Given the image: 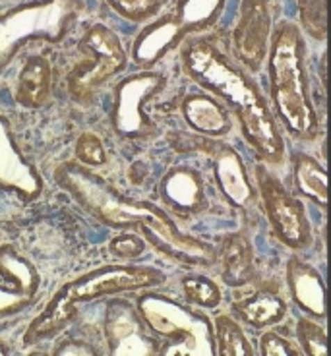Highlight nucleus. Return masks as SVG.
Masks as SVG:
<instances>
[{
    "instance_id": "1",
    "label": "nucleus",
    "mask_w": 331,
    "mask_h": 356,
    "mask_svg": "<svg viewBox=\"0 0 331 356\" xmlns=\"http://www.w3.org/2000/svg\"><path fill=\"white\" fill-rule=\"evenodd\" d=\"M54 182L68 192L86 213L113 229H132L142 234L165 258L190 267H209L217 261V250L197 241L175 225L169 215L150 202H138L80 161H64L54 169Z\"/></svg>"
},
{
    "instance_id": "2",
    "label": "nucleus",
    "mask_w": 331,
    "mask_h": 356,
    "mask_svg": "<svg viewBox=\"0 0 331 356\" xmlns=\"http://www.w3.org/2000/svg\"><path fill=\"white\" fill-rule=\"evenodd\" d=\"M180 58L190 80L233 108L244 140L258 157L269 165H281L285 159V142L258 83L207 39L186 44Z\"/></svg>"
},
{
    "instance_id": "3",
    "label": "nucleus",
    "mask_w": 331,
    "mask_h": 356,
    "mask_svg": "<svg viewBox=\"0 0 331 356\" xmlns=\"http://www.w3.org/2000/svg\"><path fill=\"white\" fill-rule=\"evenodd\" d=\"M167 277L161 269L147 266H103L64 283L41 314L27 325L24 345H35L60 335L78 318L80 304L122 293L161 286Z\"/></svg>"
},
{
    "instance_id": "4",
    "label": "nucleus",
    "mask_w": 331,
    "mask_h": 356,
    "mask_svg": "<svg viewBox=\"0 0 331 356\" xmlns=\"http://www.w3.org/2000/svg\"><path fill=\"white\" fill-rule=\"evenodd\" d=\"M305 39L300 27L283 22L268 51L269 93L279 118L296 140H316L320 118L310 101L305 64Z\"/></svg>"
},
{
    "instance_id": "5",
    "label": "nucleus",
    "mask_w": 331,
    "mask_h": 356,
    "mask_svg": "<svg viewBox=\"0 0 331 356\" xmlns=\"http://www.w3.org/2000/svg\"><path fill=\"white\" fill-rule=\"evenodd\" d=\"M136 308L147 330L157 339H165L159 355L215 356L213 323L204 312L150 289L138 296Z\"/></svg>"
},
{
    "instance_id": "6",
    "label": "nucleus",
    "mask_w": 331,
    "mask_h": 356,
    "mask_svg": "<svg viewBox=\"0 0 331 356\" xmlns=\"http://www.w3.org/2000/svg\"><path fill=\"white\" fill-rule=\"evenodd\" d=\"M86 8L83 0H33L0 14V70L31 41L60 43Z\"/></svg>"
},
{
    "instance_id": "7",
    "label": "nucleus",
    "mask_w": 331,
    "mask_h": 356,
    "mask_svg": "<svg viewBox=\"0 0 331 356\" xmlns=\"http://www.w3.org/2000/svg\"><path fill=\"white\" fill-rule=\"evenodd\" d=\"M80 49L93 56L88 68H78L68 78V89L78 103H90L101 86L122 72L128 54L120 37L105 24H93L80 39Z\"/></svg>"
},
{
    "instance_id": "8",
    "label": "nucleus",
    "mask_w": 331,
    "mask_h": 356,
    "mask_svg": "<svg viewBox=\"0 0 331 356\" xmlns=\"http://www.w3.org/2000/svg\"><path fill=\"white\" fill-rule=\"evenodd\" d=\"M256 182L264 200L266 215L279 241L291 250H305L312 242V229L305 207L264 165L256 167Z\"/></svg>"
},
{
    "instance_id": "9",
    "label": "nucleus",
    "mask_w": 331,
    "mask_h": 356,
    "mask_svg": "<svg viewBox=\"0 0 331 356\" xmlns=\"http://www.w3.org/2000/svg\"><path fill=\"white\" fill-rule=\"evenodd\" d=\"M167 78L159 72H138L120 81L115 89V105H113V128L120 138L138 140L153 130L152 120L145 116L143 107L157 93H161Z\"/></svg>"
},
{
    "instance_id": "10",
    "label": "nucleus",
    "mask_w": 331,
    "mask_h": 356,
    "mask_svg": "<svg viewBox=\"0 0 331 356\" xmlns=\"http://www.w3.org/2000/svg\"><path fill=\"white\" fill-rule=\"evenodd\" d=\"M103 333L108 355L155 356L161 348V341L147 330L138 308L124 298H111L107 302Z\"/></svg>"
},
{
    "instance_id": "11",
    "label": "nucleus",
    "mask_w": 331,
    "mask_h": 356,
    "mask_svg": "<svg viewBox=\"0 0 331 356\" xmlns=\"http://www.w3.org/2000/svg\"><path fill=\"white\" fill-rule=\"evenodd\" d=\"M271 24L268 0H242L233 29V51L250 72L260 70L268 58Z\"/></svg>"
},
{
    "instance_id": "12",
    "label": "nucleus",
    "mask_w": 331,
    "mask_h": 356,
    "mask_svg": "<svg viewBox=\"0 0 331 356\" xmlns=\"http://www.w3.org/2000/svg\"><path fill=\"white\" fill-rule=\"evenodd\" d=\"M0 188L14 192L24 202H33L43 194L39 170L19 152L8 118L0 115Z\"/></svg>"
},
{
    "instance_id": "13",
    "label": "nucleus",
    "mask_w": 331,
    "mask_h": 356,
    "mask_svg": "<svg viewBox=\"0 0 331 356\" xmlns=\"http://www.w3.org/2000/svg\"><path fill=\"white\" fill-rule=\"evenodd\" d=\"M188 35L177 18V14H167L143 27L136 35L132 44V63L143 70H150L157 63L175 51L182 39Z\"/></svg>"
},
{
    "instance_id": "14",
    "label": "nucleus",
    "mask_w": 331,
    "mask_h": 356,
    "mask_svg": "<svg viewBox=\"0 0 331 356\" xmlns=\"http://www.w3.org/2000/svg\"><path fill=\"white\" fill-rule=\"evenodd\" d=\"M213 175L219 192L233 207H248L256 200L248 170L236 149L231 145H217L213 153Z\"/></svg>"
},
{
    "instance_id": "15",
    "label": "nucleus",
    "mask_w": 331,
    "mask_h": 356,
    "mask_svg": "<svg viewBox=\"0 0 331 356\" xmlns=\"http://www.w3.org/2000/svg\"><path fill=\"white\" fill-rule=\"evenodd\" d=\"M159 196L169 207L184 215L200 213L207 204L202 175L188 165L172 167L161 178Z\"/></svg>"
},
{
    "instance_id": "16",
    "label": "nucleus",
    "mask_w": 331,
    "mask_h": 356,
    "mask_svg": "<svg viewBox=\"0 0 331 356\" xmlns=\"http://www.w3.org/2000/svg\"><path fill=\"white\" fill-rule=\"evenodd\" d=\"M286 285L295 304L314 320L325 318V285L318 269L302 259L286 261Z\"/></svg>"
},
{
    "instance_id": "17",
    "label": "nucleus",
    "mask_w": 331,
    "mask_h": 356,
    "mask_svg": "<svg viewBox=\"0 0 331 356\" xmlns=\"http://www.w3.org/2000/svg\"><path fill=\"white\" fill-rule=\"evenodd\" d=\"M217 258H221L225 285L244 286L250 283L254 277V248L244 232H231L221 238Z\"/></svg>"
},
{
    "instance_id": "18",
    "label": "nucleus",
    "mask_w": 331,
    "mask_h": 356,
    "mask_svg": "<svg viewBox=\"0 0 331 356\" xmlns=\"http://www.w3.org/2000/svg\"><path fill=\"white\" fill-rule=\"evenodd\" d=\"M182 115L188 126L197 134L219 138L231 132V118L227 108L204 93H192L182 101Z\"/></svg>"
},
{
    "instance_id": "19",
    "label": "nucleus",
    "mask_w": 331,
    "mask_h": 356,
    "mask_svg": "<svg viewBox=\"0 0 331 356\" xmlns=\"http://www.w3.org/2000/svg\"><path fill=\"white\" fill-rule=\"evenodd\" d=\"M53 66L43 54H31L18 76L16 99L27 108H39L51 97Z\"/></svg>"
},
{
    "instance_id": "20",
    "label": "nucleus",
    "mask_w": 331,
    "mask_h": 356,
    "mask_svg": "<svg viewBox=\"0 0 331 356\" xmlns=\"http://www.w3.org/2000/svg\"><path fill=\"white\" fill-rule=\"evenodd\" d=\"M234 314L250 327H271L286 316V302L273 291L260 289L233 304Z\"/></svg>"
},
{
    "instance_id": "21",
    "label": "nucleus",
    "mask_w": 331,
    "mask_h": 356,
    "mask_svg": "<svg viewBox=\"0 0 331 356\" xmlns=\"http://www.w3.org/2000/svg\"><path fill=\"white\" fill-rule=\"evenodd\" d=\"M293 175H295L296 190L312 200L314 204L320 205L322 209L328 207V172L318 161L298 153L293 159Z\"/></svg>"
},
{
    "instance_id": "22",
    "label": "nucleus",
    "mask_w": 331,
    "mask_h": 356,
    "mask_svg": "<svg viewBox=\"0 0 331 356\" xmlns=\"http://www.w3.org/2000/svg\"><path fill=\"white\" fill-rule=\"evenodd\" d=\"M227 0H179L177 18L186 33H200L215 26L225 10Z\"/></svg>"
},
{
    "instance_id": "23",
    "label": "nucleus",
    "mask_w": 331,
    "mask_h": 356,
    "mask_svg": "<svg viewBox=\"0 0 331 356\" xmlns=\"http://www.w3.org/2000/svg\"><path fill=\"white\" fill-rule=\"evenodd\" d=\"M215 355L219 356H254L256 350L241 327V323L229 314H219L213 323Z\"/></svg>"
},
{
    "instance_id": "24",
    "label": "nucleus",
    "mask_w": 331,
    "mask_h": 356,
    "mask_svg": "<svg viewBox=\"0 0 331 356\" xmlns=\"http://www.w3.org/2000/svg\"><path fill=\"white\" fill-rule=\"evenodd\" d=\"M0 277L16 281L35 294L41 285V277H39L37 267L26 256H22L12 244L0 246Z\"/></svg>"
},
{
    "instance_id": "25",
    "label": "nucleus",
    "mask_w": 331,
    "mask_h": 356,
    "mask_svg": "<svg viewBox=\"0 0 331 356\" xmlns=\"http://www.w3.org/2000/svg\"><path fill=\"white\" fill-rule=\"evenodd\" d=\"M182 291H184V296L188 302L207 308V310L217 308L223 300L221 286L206 275H196V273L184 275L182 277Z\"/></svg>"
},
{
    "instance_id": "26",
    "label": "nucleus",
    "mask_w": 331,
    "mask_h": 356,
    "mask_svg": "<svg viewBox=\"0 0 331 356\" xmlns=\"http://www.w3.org/2000/svg\"><path fill=\"white\" fill-rule=\"evenodd\" d=\"M300 26L316 41H323L328 33V0H296Z\"/></svg>"
},
{
    "instance_id": "27",
    "label": "nucleus",
    "mask_w": 331,
    "mask_h": 356,
    "mask_svg": "<svg viewBox=\"0 0 331 356\" xmlns=\"http://www.w3.org/2000/svg\"><path fill=\"white\" fill-rule=\"evenodd\" d=\"M2 279V277H0ZM35 293L27 291L26 286H22L16 281L2 279L0 281V320L16 316L19 312L29 308L35 300Z\"/></svg>"
},
{
    "instance_id": "28",
    "label": "nucleus",
    "mask_w": 331,
    "mask_h": 356,
    "mask_svg": "<svg viewBox=\"0 0 331 356\" xmlns=\"http://www.w3.org/2000/svg\"><path fill=\"white\" fill-rule=\"evenodd\" d=\"M105 2L120 18L140 24L153 18L169 0H105Z\"/></svg>"
},
{
    "instance_id": "29",
    "label": "nucleus",
    "mask_w": 331,
    "mask_h": 356,
    "mask_svg": "<svg viewBox=\"0 0 331 356\" xmlns=\"http://www.w3.org/2000/svg\"><path fill=\"white\" fill-rule=\"evenodd\" d=\"M296 337L300 345V353L308 356H325L328 355V337L322 325L316 320L300 318L296 323Z\"/></svg>"
},
{
    "instance_id": "30",
    "label": "nucleus",
    "mask_w": 331,
    "mask_h": 356,
    "mask_svg": "<svg viewBox=\"0 0 331 356\" xmlns=\"http://www.w3.org/2000/svg\"><path fill=\"white\" fill-rule=\"evenodd\" d=\"M74 147H76V159L86 167H101L107 163V152L103 147V142L93 132L80 134Z\"/></svg>"
},
{
    "instance_id": "31",
    "label": "nucleus",
    "mask_w": 331,
    "mask_h": 356,
    "mask_svg": "<svg viewBox=\"0 0 331 356\" xmlns=\"http://www.w3.org/2000/svg\"><path fill=\"white\" fill-rule=\"evenodd\" d=\"M261 356H300V348L279 331H266L260 339Z\"/></svg>"
},
{
    "instance_id": "32",
    "label": "nucleus",
    "mask_w": 331,
    "mask_h": 356,
    "mask_svg": "<svg viewBox=\"0 0 331 356\" xmlns=\"http://www.w3.org/2000/svg\"><path fill=\"white\" fill-rule=\"evenodd\" d=\"M108 250H111V254H115L120 259H134L140 258L143 254L145 242L140 236H136V234L124 232V234H120V236L111 241Z\"/></svg>"
},
{
    "instance_id": "33",
    "label": "nucleus",
    "mask_w": 331,
    "mask_h": 356,
    "mask_svg": "<svg viewBox=\"0 0 331 356\" xmlns=\"http://www.w3.org/2000/svg\"><path fill=\"white\" fill-rule=\"evenodd\" d=\"M53 355L56 356H97L99 350L90 343L81 341V339H64L56 347H54Z\"/></svg>"
},
{
    "instance_id": "34",
    "label": "nucleus",
    "mask_w": 331,
    "mask_h": 356,
    "mask_svg": "<svg viewBox=\"0 0 331 356\" xmlns=\"http://www.w3.org/2000/svg\"><path fill=\"white\" fill-rule=\"evenodd\" d=\"M6 355H10L8 347H6V345H2V343H0V356H6Z\"/></svg>"
}]
</instances>
